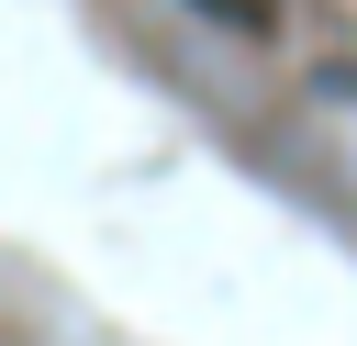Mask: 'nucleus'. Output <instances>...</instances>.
<instances>
[{
	"label": "nucleus",
	"mask_w": 357,
	"mask_h": 346,
	"mask_svg": "<svg viewBox=\"0 0 357 346\" xmlns=\"http://www.w3.org/2000/svg\"><path fill=\"white\" fill-rule=\"evenodd\" d=\"M212 22H268V0H201Z\"/></svg>",
	"instance_id": "obj_1"
}]
</instances>
